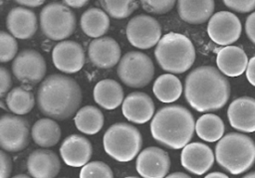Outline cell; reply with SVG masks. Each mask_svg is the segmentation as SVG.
<instances>
[{"label": "cell", "mask_w": 255, "mask_h": 178, "mask_svg": "<svg viewBox=\"0 0 255 178\" xmlns=\"http://www.w3.org/2000/svg\"><path fill=\"white\" fill-rule=\"evenodd\" d=\"M184 96L188 104L199 112L222 108L230 96L228 80L214 67L193 69L184 83Z\"/></svg>", "instance_id": "obj_1"}, {"label": "cell", "mask_w": 255, "mask_h": 178, "mask_svg": "<svg viewBox=\"0 0 255 178\" xmlns=\"http://www.w3.org/2000/svg\"><path fill=\"white\" fill-rule=\"evenodd\" d=\"M82 90L78 83L65 75L48 76L37 90V104L40 111L49 118L65 120L80 107Z\"/></svg>", "instance_id": "obj_2"}, {"label": "cell", "mask_w": 255, "mask_h": 178, "mask_svg": "<svg viewBox=\"0 0 255 178\" xmlns=\"http://www.w3.org/2000/svg\"><path fill=\"white\" fill-rule=\"evenodd\" d=\"M195 130L192 113L184 106L173 104L159 108L150 122L153 139L170 149L184 148Z\"/></svg>", "instance_id": "obj_3"}, {"label": "cell", "mask_w": 255, "mask_h": 178, "mask_svg": "<svg viewBox=\"0 0 255 178\" xmlns=\"http://www.w3.org/2000/svg\"><path fill=\"white\" fill-rule=\"evenodd\" d=\"M215 159L225 171L233 175L241 174L255 162V143L243 133H227L215 146Z\"/></svg>", "instance_id": "obj_4"}, {"label": "cell", "mask_w": 255, "mask_h": 178, "mask_svg": "<svg viewBox=\"0 0 255 178\" xmlns=\"http://www.w3.org/2000/svg\"><path fill=\"white\" fill-rule=\"evenodd\" d=\"M154 57L157 64L165 72L182 74L193 65L195 49L186 36L168 33L162 36L156 45Z\"/></svg>", "instance_id": "obj_5"}, {"label": "cell", "mask_w": 255, "mask_h": 178, "mask_svg": "<svg viewBox=\"0 0 255 178\" xmlns=\"http://www.w3.org/2000/svg\"><path fill=\"white\" fill-rule=\"evenodd\" d=\"M103 144L105 151L112 158L120 162H128L138 154L142 145V137L135 126L118 122L107 129Z\"/></svg>", "instance_id": "obj_6"}, {"label": "cell", "mask_w": 255, "mask_h": 178, "mask_svg": "<svg viewBox=\"0 0 255 178\" xmlns=\"http://www.w3.org/2000/svg\"><path fill=\"white\" fill-rule=\"evenodd\" d=\"M40 28L48 39L61 41L74 33L76 16L66 4L51 2L41 10Z\"/></svg>", "instance_id": "obj_7"}, {"label": "cell", "mask_w": 255, "mask_h": 178, "mask_svg": "<svg viewBox=\"0 0 255 178\" xmlns=\"http://www.w3.org/2000/svg\"><path fill=\"white\" fill-rule=\"evenodd\" d=\"M117 73L126 86L138 89L151 82L154 75V67L147 55L131 51L121 59Z\"/></svg>", "instance_id": "obj_8"}, {"label": "cell", "mask_w": 255, "mask_h": 178, "mask_svg": "<svg viewBox=\"0 0 255 178\" xmlns=\"http://www.w3.org/2000/svg\"><path fill=\"white\" fill-rule=\"evenodd\" d=\"M30 125L26 118L5 113L0 118V145L4 151L18 152L29 143Z\"/></svg>", "instance_id": "obj_9"}, {"label": "cell", "mask_w": 255, "mask_h": 178, "mask_svg": "<svg viewBox=\"0 0 255 178\" xmlns=\"http://www.w3.org/2000/svg\"><path fill=\"white\" fill-rule=\"evenodd\" d=\"M128 42L138 49H149L161 39V27L156 19L146 14L132 17L126 29Z\"/></svg>", "instance_id": "obj_10"}, {"label": "cell", "mask_w": 255, "mask_h": 178, "mask_svg": "<svg viewBox=\"0 0 255 178\" xmlns=\"http://www.w3.org/2000/svg\"><path fill=\"white\" fill-rule=\"evenodd\" d=\"M46 62L36 50L21 51L12 63V72L16 79L25 85L33 86L43 80L46 74Z\"/></svg>", "instance_id": "obj_11"}, {"label": "cell", "mask_w": 255, "mask_h": 178, "mask_svg": "<svg viewBox=\"0 0 255 178\" xmlns=\"http://www.w3.org/2000/svg\"><path fill=\"white\" fill-rule=\"evenodd\" d=\"M242 31L239 18L229 11L214 13L208 21L207 33L210 39L221 46H228L235 43Z\"/></svg>", "instance_id": "obj_12"}, {"label": "cell", "mask_w": 255, "mask_h": 178, "mask_svg": "<svg viewBox=\"0 0 255 178\" xmlns=\"http://www.w3.org/2000/svg\"><path fill=\"white\" fill-rule=\"evenodd\" d=\"M135 168L142 178H165L170 168V159L163 149L146 147L138 154Z\"/></svg>", "instance_id": "obj_13"}, {"label": "cell", "mask_w": 255, "mask_h": 178, "mask_svg": "<svg viewBox=\"0 0 255 178\" xmlns=\"http://www.w3.org/2000/svg\"><path fill=\"white\" fill-rule=\"evenodd\" d=\"M53 64L59 71L65 74L79 72L85 64V52L83 47L75 41H62L52 51Z\"/></svg>", "instance_id": "obj_14"}, {"label": "cell", "mask_w": 255, "mask_h": 178, "mask_svg": "<svg viewBox=\"0 0 255 178\" xmlns=\"http://www.w3.org/2000/svg\"><path fill=\"white\" fill-rule=\"evenodd\" d=\"M180 162L188 172L202 175L212 167L214 154L208 145L202 142H191L182 148Z\"/></svg>", "instance_id": "obj_15"}, {"label": "cell", "mask_w": 255, "mask_h": 178, "mask_svg": "<svg viewBox=\"0 0 255 178\" xmlns=\"http://www.w3.org/2000/svg\"><path fill=\"white\" fill-rule=\"evenodd\" d=\"M88 56L95 67L99 69H110L121 61V48L115 39L101 37L90 43Z\"/></svg>", "instance_id": "obj_16"}, {"label": "cell", "mask_w": 255, "mask_h": 178, "mask_svg": "<svg viewBox=\"0 0 255 178\" xmlns=\"http://www.w3.org/2000/svg\"><path fill=\"white\" fill-rule=\"evenodd\" d=\"M227 116L230 125L241 132L255 131V98L241 96L228 106Z\"/></svg>", "instance_id": "obj_17"}, {"label": "cell", "mask_w": 255, "mask_h": 178, "mask_svg": "<svg viewBox=\"0 0 255 178\" xmlns=\"http://www.w3.org/2000/svg\"><path fill=\"white\" fill-rule=\"evenodd\" d=\"M93 147L89 139L80 134H71L64 139L60 147L63 161L72 167H81L89 163Z\"/></svg>", "instance_id": "obj_18"}, {"label": "cell", "mask_w": 255, "mask_h": 178, "mask_svg": "<svg viewBox=\"0 0 255 178\" xmlns=\"http://www.w3.org/2000/svg\"><path fill=\"white\" fill-rule=\"evenodd\" d=\"M6 28L14 38L25 40L33 37L38 28L35 12L22 6L12 8L6 17Z\"/></svg>", "instance_id": "obj_19"}, {"label": "cell", "mask_w": 255, "mask_h": 178, "mask_svg": "<svg viewBox=\"0 0 255 178\" xmlns=\"http://www.w3.org/2000/svg\"><path fill=\"white\" fill-rule=\"evenodd\" d=\"M124 116L130 122L142 124L154 113V103L150 96L141 91L130 92L124 99L122 106Z\"/></svg>", "instance_id": "obj_20"}, {"label": "cell", "mask_w": 255, "mask_h": 178, "mask_svg": "<svg viewBox=\"0 0 255 178\" xmlns=\"http://www.w3.org/2000/svg\"><path fill=\"white\" fill-rule=\"evenodd\" d=\"M60 168L58 155L49 149H36L27 159V170L32 178H55Z\"/></svg>", "instance_id": "obj_21"}, {"label": "cell", "mask_w": 255, "mask_h": 178, "mask_svg": "<svg viewBox=\"0 0 255 178\" xmlns=\"http://www.w3.org/2000/svg\"><path fill=\"white\" fill-rule=\"evenodd\" d=\"M248 58L245 52L237 46L222 48L216 57V64L221 73L227 77H239L248 66Z\"/></svg>", "instance_id": "obj_22"}, {"label": "cell", "mask_w": 255, "mask_h": 178, "mask_svg": "<svg viewBox=\"0 0 255 178\" xmlns=\"http://www.w3.org/2000/svg\"><path fill=\"white\" fill-rule=\"evenodd\" d=\"M214 6L213 0H179L177 2V12L186 23L202 24L212 17Z\"/></svg>", "instance_id": "obj_23"}, {"label": "cell", "mask_w": 255, "mask_h": 178, "mask_svg": "<svg viewBox=\"0 0 255 178\" xmlns=\"http://www.w3.org/2000/svg\"><path fill=\"white\" fill-rule=\"evenodd\" d=\"M95 101L106 109H115L124 102V90L115 80L106 79L96 84L93 91Z\"/></svg>", "instance_id": "obj_24"}, {"label": "cell", "mask_w": 255, "mask_h": 178, "mask_svg": "<svg viewBox=\"0 0 255 178\" xmlns=\"http://www.w3.org/2000/svg\"><path fill=\"white\" fill-rule=\"evenodd\" d=\"M80 25L82 31L87 36L98 39L108 32L110 18L104 10L93 7L82 14Z\"/></svg>", "instance_id": "obj_25"}, {"label": "cell", "mask_w": 255, "mask_h": 178, "mask_svg": "<svg viewBox=\"0 0 255 178\" xmlns=\"http://www.w3.org/2000/svg\"><path fill=\"white\" fill-rule=\"evenodd\" d=\"M32 138L41 147H51L56 145L61 138V128L59 124L49 117L38 119L32 126Z\"/></svg>", "instance_id": "obj_26"}, {"label": "cell", "mask_w": 255, "mask_h": 178, "mask_svg": "<svg viewBox=\"0 0 255 178\" xmlns=\"http://www.w3.org/2000/svg\"><path fill=\"white\" fill-rule=\"evenodd\" d=\"M105 122L103 112L94 105L81 107L75 115V124L79 131L93 135L98 133Z\"/></svg>", "instance_id": "obj_27"}, {"label": "cell", "mask_w": 255, "mask_h": 178, "mask_svg": "<svg viewBox=\"0 0 255 178\" xmlns=\"http://www.w3.org/2000/svg\"><path fill=\"white\" fill-rule=\"evenodd\" d=\"M152 90L158 100L168 103L179 98L182 92V85L174 75L163 74L155 80Z\"/></svg>", "instance_id": "obj_28"}, {"label": "cell", "mask_w": 255, "mask_h": 178, "mask_svg": "<svg viewBox=\"0 0 255 178\" xmlns=\"http://www.w3.org/2000/svg\"><path fill=\"white\" fill-rule=\"evenodd\" d=\"M224 123L222 119L213 113L201 115L195 123V132L199 138L207 142L219 141L223 137Z\"/></svg>", "instance_id": "obj_29"}, {"label": "cell", "mask_w": 255, "mask_h": 178, "mask_svg": "<svg viewBox=\"0 0 255 178\" xmlns=\"http://www.w3.org/2000/svg\"><path fill=\"white\" fill-rule=\"evenodd\" d=\"M7 108L15 114L23 115L32 110L35 104L33 92L24 87L12 89L5 96Z\"/></svg>", "instance_id": "obj_30"}, {"label": "cell", "mask_w": 255, "mask_h": 178, "mask_svg": "<svg viewBox=\"0 0 255 178\" xmlns=\"http://www.w3.org/2000/svg\"><path fill=\"white\" fill-rule=\"evenodd\" d=\"M100 3L104 11L115 19H125L138 7L137 2L131 0H104Z\"/></svg>", "instance_id": "obj_31"}, {"label": "cell", "mask_w": 255, "mask_h": 178, "mask_svg": "<svg viewBox=\"0 0 255 178\" xmlns=\"http://www.w3.org/2000/svg\"><path fill=\"white\" fill-rule=\"evenodd\" d=\"M80 178H114L111 167L102 161H92L83 166Z\"/></svg>", "instance_id": "obj_32"}, {"label": "cell", "mask_w": 255, "mask_h": 178, "mask_svg": "<svg viewBox=\"0 0 255 178\" xmlns=\"http://www.w3.org/2000/svg\"><path fill=\"white\" fill-rule=\"evenodd\" d=\"M18 44L16 39L5 31L0 32V61L6 63L11 61L17 53Z\"/></svg>", "instance_id": "obj_33"}, {"label": "cell", "mask_w": 255, "mask_h": 178, "mask_svg": "<svg viewBox=\"0 0 255 178\" xmlns=\"http://www.w3.org/2000/svg\"><path fill=\"white\" fill-rule=\"evenodd\" d=\"M141 6L143 10H145L148 13H153V14H165L169 12L175 4V1L173 0H159V1H154V0H142L140 1Z\"/></svg>", "instance_id": "obj_34"}, {"label": "cell", "mask_w": 255, "mask_h": 178, "mask_svg": "<svg viewBox=\"0 0 255 178\" xmlns=\"http://www.w3.org/2000/svg\"><path fill=\"white\" fill-rule=\"evenodd\" d=\"M225 6L235 12L249 13L255 9V0H224Z\"/></svg>", "instance_id": "obj_35"}, {"label": "cell", "mask_w": 255, "mask_h": 178, "mask_svg": "<svg viewBox=\"0 0 255 178\" xmlns=\"http://www.w3.org/2000/svg\"><path fill=\"white\" fill-rule=\"evenodd\" d=\"M12 87V79L10 73L5 67L0 68V96H6Z\"/></svg>", "instance_id": "obj_36"}, {"label": "cell", "mask_w": 255, "mask_h": 178, "mask_svg": "<svg viewBox=\"0 0 255 178\" xmlns=\"http://www.w3.org/2000/svg\"><path fill=\"white\" fill-rule=\"evenodd\" d=\"M0 178H9L12 171V161L4 150L0 151Z\"/></svg>", "instance_id": "obj_37"}, {"label": "cell", "mask_w": 255, "mask_h": 178, "mask_svg": "<svg viewBox=\"0 0 255 178\" xmlns=\"http://www.w3.org/2000/svg\"><path fill=\"white\" fill-rule=\"evenodd\" d=\"M245 32L248 39L255 45V12L251 13L246 19Z\"/></svg>", "instance_id": "obj_38"}, {"label": "cell", "mask_w": 255, "mask_h": 178, "mask_svg": "<svg viewBox=\"0 0 255 178\" xmlns=\"http://www.w3.org/2000/svg\"><path fill=\"white\" fill-rule=\"evenodd\" d=\"M246 78L248 82L253 87H255V56L252 57L248 62V66L246 70Z\"/></svg>", "instance_id": "obj_39"}, {"label": "cell", "mask_w": 255, "mask_h": 178, "mask_svg": "<svg viewBox=\"0 0 255 178\" xmlns=\"http://www.w3.org/2000/svg\"><path fill=\"white\" fill-rule=\"evenodd\" d=\"M63 3L66 4L68 7L81 8V7H84L85 5H87L89 3V1H87V0H65Z\"/></svg>", "instance_id": "obj_40"}, {"label": "cell", "mask_w": 255, "mask_h": 178, "mask_svg": "<svg viewBox=\"0 0 255 178\" xmlns=\"http://www.w3.org/2000/svg\"><path fill=\"white\" fill-rule=\"evenodd\" d=\"M18 4H21L23 6H26V7H32V8H35V7H38L40 5H42L44 3L43 0H18L17 1Z\"/></svg>", "instance_id": "obj_41"}, {"label": "cell", "mask_w": 255, "mask_h": 178, "mask_svg": "<svg viewBox=\"0 0 255 178\" xmlns=\"http://www.w3.org/2000/svg\"><path fill=\"white\" fill-rule=\"evenodd\" d=\"M204 178H229L226 174L222 173V172H211L209 174H207Z\"/></svg>", "instance_id": "obj_42"}, {"label": "cell", "mask_w": 255, "mask_h": 178, "mask_svg": "<svg viewBox=\"0 0 255 178\" xmlns=\"http://www.w3.org/2000/svg\"><path fill=\"white\" fill-rule=\"evenodd\" d=\"M165 178H191V177L183 172H174L167 175Z\"/></svg>", "instance_id": "obj_43"}, {"label": "cell", "mask_w": 255, "mask_h": 178, "mask_svg": "<svg viewBox=\"0 0 255 178\" xmlns=\"http://www.w3.org/2000/svg\"><path fill=\"white\" fill-rule=\"evenodd\" d=\"M242 178H255V171H253V172H250V173L246 174V175H245V176H243Z\"/></svg>", "instance_id": "obj_44"}, {"label": "cell", "mask_w": 255, "mask_h": 178, "mask_svg": "<svg viewBox=\"0 0 255 178\" xmlns=\"http://www.w3.org/2000/svg\"><path fill=\"white\" fill-rule=\"evenodd\" d=\"M12 178H32V177H30V176H28V175H25V174H18V175H16V176L12 177Z\"/></svg>", "instance_id": "obj_45"}, {"label": "cell", "mask_w": 255, "mask_h": 178, "mask_svg": "<svg viewBox=\"0 0 255 178\" xmlns=\"http://www.w3.org/2000/svg\"><path fill=\"white\" fill-rule=\"evenodd\" d=\"M125 178H138V177H133V176H129V177H125Z\"/></svg>", "instance_id": "obj_46"}, {"label": "cell", "mask_w": 255, "mask_h": 178, "mask_svg": "<svg viewBox=\"0 0 255 178\" xmlns=\"http://www.w3.org/2000/svg\"><path fill=\"white\" fill-rule=\"evenodd\" d=\"M63 178H67V177H63Z\"/></svg>", "instance_id": "obj_47"}]
</instances>
